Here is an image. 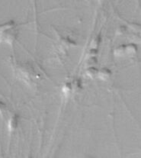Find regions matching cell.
<instances>
[{
	"instance_id": "cell-5",
	"label": "cell",
	"mask_w": 141,
	"mask_h": 158,
	"mask_svg": "<svg viewBox=\"0 0 141 158\" xmlns=\"http://www.w3.org/2000/svg\"><path fill=\"white\" fill-rule=\"evenodd\" d=\"M101 42H102L101 35H95L91 41L90 44H89V49L98 50V48L100 46Z\"/></svg>"
},
{
	"instance_id": "cell-6",
	"label": "cell",
	"mask_w": 141,
	"mask_h": 158,
	"mask_svg": "<svg viewBox=\"0 0 141 158\" xmlns=\"http://www.w3.org/2000/svg\"><path fill=\"white\" fill-rule=\"evenodd\" d=\"M72 88H73V93H79L80 90L83 88V83H82V80L79 78L74 79L73 81L71 82Z\"/></svg>"
},
{
	"instance_id": "cell-7",
	"label": "cell",
	"mask_w": 141,
	"mask_h": 158,
	"mask_svg": "<svg viewBox=\"0 0 141 158\" xmlns=\"http://www.w3.org/2000/svg\"><path fill=\"white\" fill-rule=\"evenodd\" d=\"M62 92L66 97H68L73 93V88H72L71 82H67L63 85L62 88Z\"/></svg>"
},
{
	"instance_id": "cell-2",
	"label": "cell",
	"mask_w": 141,
	"mask_h": 158,
	"mask_svg": "<svg viewBox=\"0 0 141 158\" xmlns=\"http://www.w3.org/2000/svg\"><path fill=\"white\" fill-rule=\"evenodd\" d=\"M19 122V117L18 115L14 114L9 118V122H8V129L10 132H13L17 129L18 126Z\"/></svg>"
},
{
	"instance_id": "cell-11",
	"label": "cell",
	"mask_w": 141,
	"mask_h": 158,
	"mask_svg": "<svg viewBox=\"0 0 141 158\" xmlns=\"http://www.w3.org/2000/svg\"><path fill=\"white\" fill-rule=\"evenodd\" d=\"M97 64V57H86L84 62V66L86 67V68L90 67H95V65Z\"/></svg>"
},
{
	"instance_id": "cell-3",
	"label": "cell",
	"mask_w": 141,
	"mask_h": 158,
	"mask_svg": "<svg viewBox=\"0 0 141 158\" xmlns=\"http://www.w3.org/2000/svg\"><path fill=\"white\" fill-rule=\"evenodd\" d=\"M111 76V71L109 69L106 68V67H103L99 70H98L97 77L99 80H102V81H106L110 78Z\"/></svg>"
},
{
	"instance_id": "cell-12",
	"label": "cell",
	"mask_w": 141,
	"mask_h": 158,
	"mask_svg": "<svg viewBox=\"0 0 141 158\" xmlns=\"http://www.w3.org/2000/svg\"><path fill=\"white\" fill-rule=\"evenodd\" d=\"M6 110V105L3 102L0 101V114H3Z\"/></svg>"
},
{
	"instance_id": "cell-9",
	"label": "cell",
	"mask_w": 141,
	"mask_h": 158,
	"mask_svg": "<svg viewBox=\"0 0 141 158\" xmlns=\"http://www.w3.org/2000/svg\"><path fill=\"white\" fill-rule=\"evenodd\" d=\"M15 27V23L13 21H9V22H6L4 24L0 25V32L4 31L9 30V29L14 28Z\"/></svg>"
},
{
	"instance_id": "cell-4",
	"label": "cell",
	"mask_w": 141,
	"mask_h": 158,
	"mask_svg": "<svg viewBox=\"0 0 141 158\" xmlns=\"http://www.w3.org/2000/svg\"><path fill=\"white\" fill-rule=\"evenodd\" d=\"M137 51V46L135 44H125V56L134 55Z\"/></svg>"
},
{
	"instance_id": "cell-8",
	"label": "cell",
	"mask_w": 141,
	"mask_h": 158,
	"mask_svg": "<svg viewBox=\"0 0 141 158\" xmlns=\"http://www.w3.org/2000/svg\"><path fill=\"white\" fill-rule=\"evenodd\" d=\"M114 54L116 57H124L125 56V44H122L115 48Z\"/></svg>"
},
{
	"instance_id": "cell-1",
	"label": "cell",
	"mask_w": 141,
	"mask_h": 158,
	"mask_svg": "<svg viewBox=\"0 0 141 158\" xmlns=\"http://www.w3.org/2000/svg\"><path fill=\"white\" fill-rule=\"evenodd\" d=\"M18 32L15 28L0 32V42L11 44L17 38Z\"/></svg>"
},
{
	"instance_id": "cell-10",
	"label": "cell",
	"mask_w": 141,
	"mask_h": 158,
	"mask_svg": "<svg viewBox=\"0 0 141 158\" xmlns=\"http://www.w3.org/2000/svg\"><path fill=\"white\" fill-rule=\"evenodd\" d=\"M97 73H98V69L95 67H90L86 68V75L89 78H95V77H97Z\"/></svg>"
}]
</instances>
